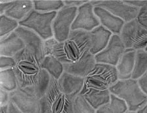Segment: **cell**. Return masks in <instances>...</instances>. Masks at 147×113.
Returning <instances> with one entry per match:
<instances>
[{"label":"cell","instance_id":"obj_1","mask_svg":"<svg viewBox=\"0 0 147 113\" xmlns=\"http://www.w3.org/2000/svg\"><path fill=\"white\" fill-rule=\"evenodd\" d=\"M90 32L71 30L69 38L62 42L54 38L45 42V57L53 55L63 64L64 72L85 78L96 64L90 51Z\"/></svg>","mask_w":147,"mask_h":113},{"label":"cell","instance_id":"obj_2","mask_svg":"<svg viewBox=\"0 0 147 113\" xmlns=\"http://www.w3.org/2000/svg\"><path fill=\"white\" fill-rule=\"evenodd\" d=\"M16 65L13 68L17 78L18 89L40 99L46 93L51 77L42 68V61L25 48L13 57Z\"/></svg>","mask_w":147,"mask_h":113},{"label":"cell","instance_id":"obj_3","mask_svg":"<svg viewBox=\"0 0 147 113\" xmlns=\"http://www.w3.org/2000/svg\"><path fill=\"white\" fill-rule=\"evenodd\" d=\"M51 77L46 93L40 99V113H74L75 99L60 89L57 80Z\"/></svg>","mask_w":147,"mask_h":113},{"label":"cell","instance_id":"obj_4","mask_svg":"<svg viewBox=\"0 0 147 113\" xmlns=\"http://www.w3.org/2000/svg\"><path fill=\"white\" fill-rule=\"evenodd\" d=\"M109 90L125 101L129 111L136 112L147 103V95L140 89L138 80H118Z\"/></svg>","mask_w":147,"mask_h":113},{"label":"cell","instance_id":"obj_5","mask_svg":"<svg viewBox=\"0 0 147 113\" xmlns=\"http://www.w3.org/2000/svg\"><path fill=\"white\" fill-rule=\"evenodd\" d=\"M57 11L42 13L32 9L28 15L19 22L20 26L34 31L44 40L51 39L53 36V22L56 17Z\"/></svg>","mask_w":147,"mask_h":113},{"label":"cell","instance_id":"obj_6","mask_svg":"<svg viewBox=\"0 0 147 113\" xmlns=\"http://www.w3.org/2000/svg\"><path fill=\"white\" fill-rule=\"evenodd\" d=\"M119 80L116 66L96 63L87 76L84 85L99 89H109Z\"/></svg>","mask_w":147,"mask_h":113},{"label":"cell","instance_id":"obj_7","mask_svg":"<svg viewBox=\"0 0 147 113\" xmlns=\"http://www.w3.org/2000/svg\"><path fill=\"white\" fill-rule=\"evenodd\" d=\"M126 49L137 51L147 47V28L136 19L126 23L119 35Z\"/></svg>","mask_w":147,"mask_h":113},{"label":"cell","instance_id":"obj_8","mask_svg":"<svg viewBox=\"0 0 147 113\" xmlns=\"http://www.w3.org/2000/svg\"><path fill=\"white\" fill-rule=\"evenodd\" d=\"M78 7L65 5L58 12L53 23L55 39L62 42L69 38L71 27L77 14Z\"/></svg>","mask_w":147,"mask_h":113},{"label":"cell","instance_id":"obj_9","mask_svg":"<svg viewBox=\"0 0 147 113\" xmlns=\"http://www.w3.org/2000/svg\"><path fill=\"white\" fill-rule=\"evenodd\" d=\"M94 7L98 6L107 10L125 23L136 19L140 9L131 6L124 1H92Z\"/></svg>","mask_w":147,"mask_h":113},{"label":"cell","instance_id":"obj_10","mask_svg":"<svg viewBox=\"0 0 147 113\" xmlns=\"http://www.w3.org/2000/svg\"><path fill=\"white\" fill-rule=\"evenodd\" d=\"M126 50L119 35H113L106 48L95 55L96 63L116 66Z\"/></svg>","mask_w":147,"mask_h":113},{"label":"cell","instance_id":"obj_11","mask_svg":"<svg viewBox=\"0 0 147 113\" xmlns=\"http://www.w3.org/2000/svg\"><path fill=\"white\" fill-rule=\"evenodd\" d=\"M94 8L91 1L78 7L77 14L71 26V30L90 32L100 25L99 19L94 12Z\"/></svg>","mask_w":147,"mask_h":113},{"label":"cell","instance_id":"obj_12","mask_svg":"<svg viewBox=\"0 0 147 113\" xmlns=\"http://www.w3.org/2000/svg\"><path fill=\"white\" fill-rule=\"evenodd\" d=\"M14 31L22 39L26 48L42 62L45 58V42L39 35L31 30L20 26Z\"/></svg>","mask_w":147,"mask_h":113},{"label":"cell","instance_id":"obj_13","mask_svg":"<svg viewBox=\"0 0 147 113\" xmlns=\"http://www.w3.org/2000/svg\"><path fill=\"white\" fill-rule=\"evenodd\" d=\"M33 2L30 1H17L1 3V15L18 20L25 18L32 11Z\"/></svg>","mask_w":147,"mask_h":113},{"label":"cell","instance_id":"obj_14","mask_svg":"<svg viewBox=\"0 0 147 113\" xmlns=\"http://www.w3.org/2000/svg\"><path fill=\"white\" fill-rule=\"evenodd\" d=\"M10 99L22 113H40V99L18 89L9 93Z\"/></svg>","mask_w":147,"mask_h":113},{"label":"cell","instance_id":"obj_15","mask_svg":"<svg viewBox=\"0 0 147 113\" xmlns=\"http://www.w3.org/2000/svg\"><path fill=\"white\" fill-rule=\"evenodd\" d=\"M57 81L60 89L67 95L75 99L83 89L85 78L64 72Z\"/></svg>","mask_w":147,"mask_h":113},{"label":"cell","instance_id":"obj_16","mask_svg":"<svg viewBox=\"0 0 147 113\" xmlns=\"http://www.w3.org/2000/svg\"><path fill=\"white\" fill-rule=\"evenodd\" d=\"M94 12L100 22V25L108 30L113 35H119L125 22L102 7L95 6Z\"/></svg>","mask_w":147,"mask_h":113},{"label":"cell","instance_id":"obj_17","mask_svg":"<svg viewBox=\"0 0 147 113\" xmlns=\"http://www.w3.org/2000/svg\"><path fill=\"white\" fill-rule=\"evenodd\" d=\"M111 93L109 90H102L88 87L84 85L80 94L92 107L96 110L100 106L109 102Z\"/></svg>","mask_w":147,"mask_h":113},{"label":"cell","instance_id":"obj_18","mask_svg":"<svg viewBox=\"0 0 147 113\" xmlns=\"http://www.w3.org/2000/svg\"><path fill=\"white\" fill-rule=\"evenodd\" d=\"M1 55L14 57L18 53L26 48L21 38L15 31L4 38H1Z\"/></svg>","mask_w":147,"mask_h":113},{"label":"cell","instance_id":"obj_19","mask_svg":"<svg viewBox=\"0 0 147 113\" xmlns=\"http://www.w3.org/2000/svg\"><path fill=\"white\" fill-rule=\"evenodd\" d=\"M91 41L90 51L95 55L106 48L112 36V33L102 25L90 32Z\"/></svg>","mask_w":147,"mask_h":113},{"label":"cell","instance_id":"obj_20","mask_svg":"<svg viewBox=\"0 0 147 113\" xmlns=\"http://www.w3.org/2000/svg\"><path fill=\"white\" fill-rule=\"evenodd\" d=\"M136 51L133 49H126L116 67L119 80L131 78L134 68Z\"/></svg>","mask_w":147,"mask_h":113},{"label":"cell","instance_id":"obj_21","mask_svg":"<svg viewBox=\"0 0 147 113\" xmlns=\"http://www.w3.org/2000/svg\"><path fill=\"white\" fill-rule=\"evenodd\" d=\"M42 68L51 76L58 80L64 72L63 64L53 55L45 56L41 63Z\"/></svg>","mask_w":147,"mask_h":113},{"label":"cell","instance_id":"obj_22","mask_svg":"<svg viewBox=\"0 0 147 113\" xmlns=\"http://www.w3.org/2000/svg\"><path fill=\"white\" fill-rule=\"evenodd\" d=\"M128 110V106L125 101L111 94L109 102L96 110V113H125Z\"/></svg>","mask_w":147,"mask_h":113},{"label":"cell","instance_id":"obj_23","mask_svg":"<svg viewBox=\"0 0 147 113\" xmlns=\"http://www.w3.org/2000/svg\"><path fill=\"white\" fill-rule=\"evenodd\" d=\"M1 89L11 93L18 89L17 78L13 68L1 70Z\"/></svg>","mask_w":147,"mask_h":113},{"label":"cell","instance_id":"obj_24","mask_svg":"<svg viewBox=\"0 0 147 113\" xmlns=\"http://www.w3.org/2000/svg\"><path fill=\"white\" fill-rule=\"evenodd\" d=\"M147 71V52L144 50H137L131 78L138 80Z\"/></svg>","mask_w":147,"mask_h":113},{"label":"cell","instance_id":"obj_25","mask_svg":"<svg viewBox=\"0 0 147 113\" xmlns=\"http://www.w3.org/2000/svg\"><path fill=\"white\" fill-rule=\"evenodd\" d=\"M35 10L42 12H54L64 7L62 1H33Z\"/></svg>","mask_w":147,"mask_h":113},{"label":"cell","instance_id":"obj_26","mask_svg":"<svg viewBox=\"0 0 147 113\" xmlns=\"http://www.w3.org/2000/svg\"><path fill=\"white\" fill-rule=\"evenodd\" d=\"M1 38H2L6 35L15 31L18 27V24L16 20L8 17L5 15H1Z\"/></svg>","mask_w":147,"mask_h":113},{"label":"cell","instance_id":"obj_27","mask_svg":"<svg viewBox=\"0 0 147 113\" xmlns=\"http://www.w3.org/2000/svg\"><path fill=\"white\" fill-rule=\"evenodd\" d=\"M74 113H96L95 110L80 94H79L74 100Z\"/></svg>","mask_w":147,"mask_h":113},{"label":"cell","instance_id":"obj_28","mask_svg":"<svg viewBox=\"0 0 147 113\" xmlns=\"http://www.w3.org/2000/svg\"><path fill=\"white\" fill-rule=\"evenodd\" d=\"M16 64V61L13 58L1 56V70L14 68Z\"/></svg>","mask_w":147,"mask_h":113},{"label":"cell","instance_id":"obj_29","mask_svg":"<svg viewBox=\"0 0 147 113\" xmlns=\"http://www.w3.org/2000/svg\"><path fill=\"white\" fill-rule=\"evenodd\" d=\"M0 113H22L11 101L6 105L1 106Z\"/></svg>","mask_w":147,"mask_h":113},{"label":"cell","instance_id":"obj_30","mask_svg":"<svg viewBox=\"0 0 147 113\" xmlns=\"http://www.w3.org/2000/svg\"><path fill=\"white\" fill-rule=\"evenodd\" d=\"M137 19L140 24L147 28V4L140 9Z\"/></svg>","mask_w":147,"mask_h":113},{"label":"cell","instance_id":"obj_31","mask_svg":"<svg viewBox=\"0 0 147 113\" xmlns=\"http://www.w3.org/2000/svg\"><path fill=\"white\" fill-rule=\"evenodd\" d=\"M138 81L140 89L147 95V71L138 79Z\"/></svg>","mask_w":147,"mask_h":113},{"label":"cell","instance_id":"obj_32","mask_svg":"<svg viewBox=\"0 0 147 113\" xmlns=\"http://www.w3.org/2000/svg\"><path fill=\"white\" fill-rule=\"evenodd\" d=\"M9 93V92L1 89V90H0V94H1L0 104H1V106L6 105L10 101Z\"/></svg>","mask_w":147,"mask_h":113},{"label":"cell","instance_id":"obj_33","mask_svg":"<svg viewBox=\"0 0 147 113\" xmlns=\"http://www.w3.org/2000/svg\"><path fill=\"white\" fill-rule=\"evenodd\" d=\"M131 6L141 8L147 4V1H124Z\"/></svg>","mask_w":147,"mask_h":113},{"label":"cell","instance_id":"obj_34","mask_svg":"<svg viewBox=\"0 0 147 113\" xmlns=\"http://www.w3.org/2000/svg\"><path fill=\"white\" fill-rule=\"evenodd\" d=\"M89 1H64L65 5L72 7H79Z\"/></svg>","mask_w":147,"mask_h":113},{"label":"cell","instance_id":"obj_35","mask_svg":"<svg viewBox=\"0 0 147 113\" xmlns=\"http://www.w3.org/2000/svg\"><path fill=\"white\" fill-rule=\"evenodd\" d=\"M136 113H147V103L144 106L137 110Z\"/></svg>","mask_w":147,"mask_h":113},{"label":"cell","instance_id":"obj_36","mask_svg":"<svg viewBox=\"0 0 147 113\" xmlns=\"http://www.w3.org/2000/svg\"><path fill=\"white\" fill-rule=\"evenodd\" d=\"M125 113H136V112H131V111H127V112Z\"/></svg>","mask_w":147,"mask_h":113},{"label":"cell","instance_id":"obj_37","mask_svg":"<svg viewBox=\"0 0 147 113\" xmlns=\"http://www.w3.org/2000/svg\"><path fill=\"white\" fill-rule=\"evenodd\" d=\"M145 50V51H147V48H146V49L145 50Z\"/></svg>","mask_w":147,"mask_h":113}]
</instances>
